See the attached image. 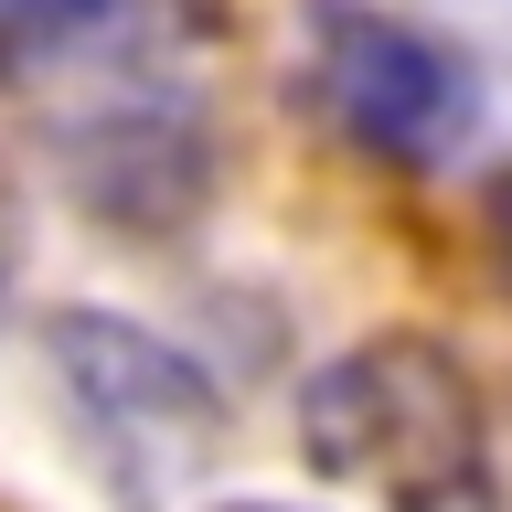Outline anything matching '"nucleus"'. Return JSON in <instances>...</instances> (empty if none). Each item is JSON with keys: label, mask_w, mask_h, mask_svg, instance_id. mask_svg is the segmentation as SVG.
<instances>
[{"label": "nucleus", "mask_w": 512, "mask_h": 512, "mask_svg": "<svg viewBox=\"0 0 512 512\" xmlns=\"http://www.w3.org/2000/svg\"><path fill=\"white\" fill-rule=\"evenodd\" d=\"M54 374H64V406L86 416L107 480H118L139 512H160L224 448V406H214V384H203V363L150 342L139 320L64 310L54 320Z\"/></svg>", "instance_id": "nucleus-3"}, {"label": "nucleus", "mask_w": 512, "mask_h": 512, "mask_svg": "<svg viewBox=\"0 0 512 512\" xmlns=\"http://www.w3.org/2000/svg\"><path fill=\"white\" fill-rule=\"evenodd\" d=\"M224 512H288V502H224Z\"/></svg>", "instance_id": "nucleus-6"}, {"label": "nucleus", "mask_w": 512, "mask_h": 512, "mask_svg": "<svg viewBox=\"0 0 512 512\" xmlns=\"http://www.w3.org/2000/svg\"><path fill=\"white\" fill-rule=\"evenodd\" d=\"M224 22V0H54V43H107V54H171Z\"/></svg>", "instance_id": "nucleus-4"}, {"label": "nucleus", "mask_w": 512, "mask_h": 512, "mask_svg": "<svg viewBox=\"0 0 512 512\" xmlns=\"http://www.w3.org/2000/svg\"><path fill=\"white\" fill-rule=\"evenodd\" d=\"M480 224H491V256H502V278H512V171H491V203H480Z\"/></svg>", "instance_id": "nucleus-5"}, {"label": "nucleus", "mask_w": 512, "mask_h": 512, "mask_svg": "<svg viewBox=\"0 0 512 512\" xmlns=\"http://www.w3.org/2000/svg\"><path fill=\"white\" fill-rule=\"evenodd\" d=\"M299 86L320 96V118L342 128L352 150L395 160V171L448 160L480 118L470 64L448 54L438 32H416L406 11H374V0H310V22H299Z\"/></svg>", "instance_id": "nucleus-2"}, {"label": "nucleus", "mask_w": 512, "mask_h": 512, "mask_svg": "<svg viewBox=\"0 0 512 512\" xmlns=\"http://www.w3.org/2000/svg\"><path fill=\"white\" fill-rule=\"evenodd\" d=\"M299 448L384 512H491V427L459 352L427 331H374L299 395Z\"/></svg>", "instance_id": "nucleus-1"}]
</instances>
